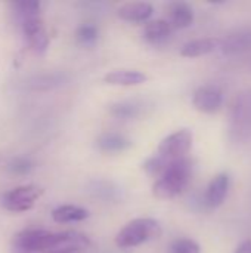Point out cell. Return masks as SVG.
<instances>
[{
  "label": "cell",
  "mask_w": 251,
  "mask_h": 253,
  "mask_svg": "<svg viewBox=\"0 0 251 253\" xmlns=\"http://www.w3.org/2000/svg\"><path fill=\"white\" fill-rule=\"evenodd\" d=\"M90 240L78 231L50 233L46 230L30 228L18 233L12 242L13 249L28 253H77L87 249Z\"/></svg>",
  "instance_id": "cell-1"
},
{
  "label": "cell",
  "mask_w": 251,
  "mask_h": 253,
  "mask_svg": "<svg viewBox=\"0 0 251 253\" xmlns=\"http://www.w3.org/2000/svg\"><path fill=\"white\" fill-rule=\"evenodd\" d=\"M173 27L167 19H155V21H149L145 24L143 27V39L151 42V43H160L167 40L172 33H173Z\"/></svg>",
  "instance_id": "cell-18"
},
{
  "label": "cell",
  "mask_w": 251,
  "mask_h": 253,
  "mask_svg": "<svg viewBox=\"0 0 251 253\" xmlns=\"http://www.w3.org/2000/svg\"><path fill=\"white\" fill-rule=\"evenodd\" d=\"M231 187V176L228 172H220L212 178V181L207 185L204 203L210 209H217L223 205Z\"/></svg>",
  "instance_id": "cell-10"
},
{
  "label": "cell",
  "mask_w": 251,
  "mask_h": 253,
  "mask_svg": "<svg viewBox=\"0 0 251 253\" xmlns=\"http://www.w3.org/2000/svg\"><path fill=\"white\" fill-rule=\"evenodd\" d=\"M170 253H201V248L192 239H178L172 243Z\"/></svg>",
  "instance_id": "cell-24"
},
{
  "label": "cell",
  "mask_w": 251,
  "mask_h": 253,
  "mask_svg": "<svg viewBox=\"0 0 251 253\" xmlns=\"http://www.w3.org/2000/svg\"><path fill=\"white\" fill-rule=\"evenodd\" d=\"M169 22L173 28H188L194 24V9L186 1H173L169 4Z\"/></svg>",
  "instance_id": "cell-14"
},
{
  "label": "cell",
  "mask_w": 251,
  "mask_h": 253,
  "mask_svg": "<svg viewBox=\"0 0 251 253\" xmlns=\"http://www.w3.org/2000/svg\"><path fill=\"white\" fill-rule=\"evenodd\" d=\"M229 138L232 142H246L251 139V89L241 90L231 108Z\"/></svg>",
  "instance_id": "cell-4"
},
{
  "label": "cell",
  "mask_w": 251,
  "mask_h": 253,
  "mask_svg": "<svg viewBox=\"0 0 251 253\" xmlns=\"http://www.w3.org/2000/svg\"><path fill=\"white\" fill-rule=\"evenodd\" d=\"M169 163L170 162L166 160L164 157H161L160 154H154L142 163V169L145 170L146 175H149L152 178H160L166 172Z\"/></svg>",
  "instance_id": "cell-20"
},
{
  "label": "cell",
  "mask_w": 251,
  "mask_h": 253,
  "mask_svg": "<svg viewBox=\"0 0 251 253\" xmlns=\"http://www.w3.org/2000/svg\"><path fill=\"white\" fill-rule=\"evenodd\" d=\"M41 196H43V188L37 185H21L4 193L1 199V205L9 212L24 213L31 211Z\"/></svg>",
  "instance_id": "cell-5"
},
{
  "label": "cell",
  "mask_w": 251,
  "mask_h": 253,
  "mask_svg": "<svg viewBox=\"0 0 251 253\" xmlns=\"http://www.w3.org/2000/svg\"><path fill=\"white\" fill-rule=\"evenodd\" d=\"M148 80V76L139 70H112L104 76V82L111 86H138Z\"/></svg>",
  "instance_id": "cell-12"
},
{
  "label": "cell",
  "mask_w": 251,
  "mask_h": 253,
  "mask_svg": "<svg viewBox=\"0 0 251 253\" xmlns=\"http://www.w3.org/2000/svg\"><path fill=\"white\" fill-rule=\"evenodd\" d=\"M34 169V163L27 159V157H15L9 165H7V170L13 175V176H24L28 175L31 170Z\"/></svg>",
  "instance_id": "cell-22"
},
{
  "label": "cell",
  "mask_w": 251,
  "mask_h": 253,
  "mask_svg": "<svg viewBox=\"0 0 251 253\" xmlns=\"http://www.w3.org/2000/svg\"><path fill=\"white\" fill-rule=\"evenodd\" d=\"M163 234L161 224L154 218H136L121 228L115 237V245L121 249L138 248L155 240Z\"/></svg>",
  "instance_id": "cell-3"
},
{
  "label": "cell",
  "mask_w": 251,
  "mask_h": 253,
  "mask_svg": "<svg viewBox=\"0 0 251 253\" xmlns=\"http://www.w3.org/2000/svg\"><path fill=\"white\" fill-rule=\"evenodd\" d=\"M96 147L99 151L102 153H123L127 151L129 148L133 147V142L121 135V133H115V132H107L102 133L101 136H98L96 139Z\"/></svg>",
  "instance_id": "cell-15"
},
{
  "label": "cell",
  "mask_w": 251,
  "mask_h": 253,
  "mask_svg": "<svg viewBox=\"0 0 251 253\" xmlns=\"http://www.w3.org/2000/svg\"><path fill=\"white\" fill-rule=\"evenodd\" d=\"M154 13V6L148 1H129L118 7L117 15L127 22H145Z\"/></svg>",
  "instance_id": "cell-11"
},
{
  "label": "cell",
  "mask_w": 251,
  "mask_h": 253,
  "mask_svg": "<svg viewBox=\"0 0 251 253\" xmlns=\"http://www.w3.org/2000/svg\"><path fill=\"white\" fill-rule=\"evenodd\" d=\"M220 50V37H203L195 39L183 44L180 55L183 58H198Z\"/></svg>",
  "instance_id": "cell-13"
},
{
  "label": "cell",
  "mask_w": 251,
  "mask_h": 253,
  "mask_svg": "<svg viewBox=\"0 0 251 253\" xmlns=\"http://www.w3.org/2000/svg\"><path fill=\"white\" fill-rule=\"evenodd\" d=\"M194 142V133L189 129H179L161 139L157 148V154L169 162L186 157Z\"/></svg>",
  "instance_id": "cell-6"
},
{
  "label": "cell",
  "mask_w": 251,
  "mask_h": 253,
  "mask_svg": "<svg viewBox=\"0 0 251 253\" xmlns=\"http://www.w3.org/2000/svg\"><path fill=\"white\" fill-rule=\"evenodd\" d=\"M89 191L93 197L104 202H120L123 199L121 188L111 181H93L89 185Z\"/></svg>",
  "instance_id": "cell-19"
},
{
  "label": "cell",
  "mask_w": 251,
  "mask_h": 253,
  "mask_svg": "<svg viewBox=\"0 0 251 253\" xmlns=\"http://www.w3.org/2000/svg\"><path fill=\"white\" fill-rule=\"evenodd\" d=\"M192 160L188 157L169 163L166 172L152 185V194L160 200L178 197L189 184L192 176Z\"/></svg>",
  "instance_id": "cell-2"
},
{
  "label": "cell",
  "mask_w": 251,
  "mask_h": 253,
  "mask_svg": "<svg viewBox=\"0 0 251 253\" xmlns=\"http://www.w3.org/2000/svg\"><path fill=\"white\" fill-rule=\"evenodd\" d=\"M251 50V27L234 28L220 37V52L223 55H240Z\"/></svg>",
  "instance_id": "cell-9"
},
{
  "label": "cell",
  "mask_w": 251,
  "mask_h": 253,
  "mask_svg": "<svg viewBox=\"0 0 251 253\" xmlns=\"http://www.w3.org/2000/svg\"><path fill=\"white\" fill-rule=\"evenodd\" d=\"M19 21H21L22 33H24L25 40H27L28 46L31 47V50L38 55L44 53L49 47V36L43 25L40 15L27 16Z\"/></svg>",
  "instance_id": "cell-7"
},
{
  "label": "cell",
  "mask_w": 251,
  "mask_h": 253,
  "mask_svg": "<svg viewBox=\"0 0 251 253\" xmlns=\"http://www.w3.org/2000/svg\"><path fill=\"white\" fill-rule=\"evenodd\" d=\"M98 36H99V30L95 24H83L75 31V37H77L78 43H81L84 46L93 44L98 40Z\"/></svg>",
  "instance_id": "cell-21"
},
{
  "label": "cell",
  "mask_w": 251,
  "mask_h": 253,
  "mask_svg": "<svg viewBox=\"0 0 251 253\" xmlns=\"http://www.w3.org/2000/svg\"><path fill=\"white\" fill-rule=\"evenodd\" d=\"M234 253H251V240H244V242H241L238 246H237V249L234 251Z\"/></svg>",
  "instance_id": "cell-25"
},
{
  "label": "cell",
  "mask_w": 251,
  "mask_h": 253,
  "mask_svg": "<svg viewBox=\"0 0 251 253\" xmlns=\"http://www.w3.org/2000/svg\"><path fill=\"white\" fill-rule=\"evenodd\" d=\"M223 104V92L216 84L200 86L192 95V105L204 114H215Z\"/></svg>",
  "instance_id": "cell-8"
},
{
  "label": "cell",
  "mask_w": 251,
  "mask_h": 253,
  "mask_svg": "<svg viewBox=\"0 0 251 253\" xmlns=\"http://www.w3.org/2000/svg\"><path fill=\"white\" fill-rule=\"evenodd\" d=\"M143 102L138 99H126L109 105V114L120 120H132L139 117L143 113Z\"/></svg>",
  "instance_id": "cell-17"
},
{
  "label": "cell",
  "mask_w": 251,
  "mask_h": 253,
  "mask_svg": "<svg viewBox=\"0 0 251 253\" xmlns=\"http://www.w3.org/2000/svg\"><path fill=\"white\" fill-rule=\"evenodd\" d=\"M15 15L18 19L33 16V15H40V3L38 1H16L12 4Z\"/></svg>",
  "instance_id": "cell-23"
},
{
  "label": "cell",
  "mask_w": 251,
  "mask_h": 253,
  "mask_svg": "<svg viewBox=\"0 0 251 253\" xmlns=\"http://www.w3.org/2000/svg\"><path fill=\"white\" fill-rule=\"evenodd\" d=\"M89 211L75 205H62L52 211V219L58 224L81 222L89 218Z\"/></svg>",
  "instance_id": "cell-16"
}]
</instances>
